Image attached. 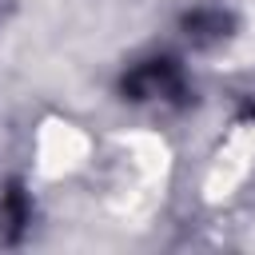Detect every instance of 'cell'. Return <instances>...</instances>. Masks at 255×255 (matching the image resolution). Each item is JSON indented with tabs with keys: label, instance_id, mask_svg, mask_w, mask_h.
Wrapping results in <instances>:
<instances>
[{
	"label": "cell",
	"instance_id": "cell-3",
	"mask_svg": "<svg viewBox=\"0 0 255 255\" xmlns=\"http://www.w3.org/2000/svg\"><path fill=\"white\" fill-rule=\"evenodd\" d=\"M0 219H4V227L16 235L20 227H24V219H28V203H24V195L12 187L8 195H4V207H0Z\"/></svg>",
	"mask_w": 255,
	"mask_h": 255
},
{
	"label": "cell",
	"instance_id": "cell-1",
	"mask_svg": "<svg viewBox=\"0 0 255 255\" xmlns=\"http://www.w3.org/2000/svg\"><path fill=\"white\" fill-rule=\"evenodd\" d=\"M179 88L183 80L171 60H147L124 80V92L131 100H167V96H179Z\"/></svg>",
	"mask_w": 255,
	"mask_h": 255
},
{
	"label": "cell",
	"instance_id": "cell-2",
	"mask_svg": "<svg viewBox=\"0 0 255 255\" xmlns=\"http://www.w3.org/2000/svg\"><path fill=\"white\" fill-rule=\"evenodd\" d=\"M183 28H187V36H191V40L211 44V40H219V36L227 32V16H223V12H215V8H199V12H191V16L183 20Z\"/></svg>",
	"mask_w": 255,
	"mask_h": 255
}]
</instances>
